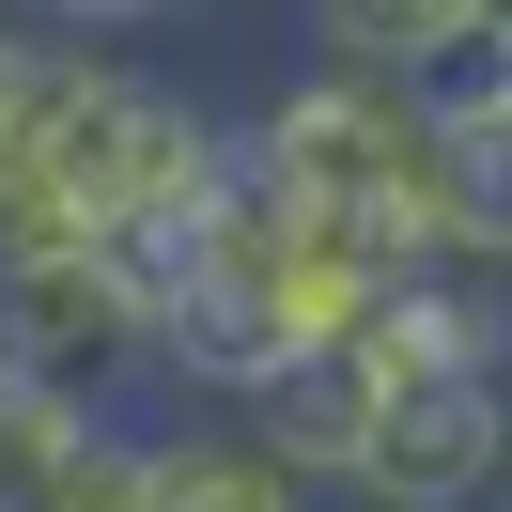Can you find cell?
Here are the masks:
<instances>
[{"label": "cell", "mask_w": 512, "mask_h": 512, "mask_svg": "<svg viewBox=\"0 0 512 512\" xmlns=\"http://www.w3.org/2000/svg\"><path fill=\"white\" fill-rule=\"evenodd\" d=\"M233 419H249V435L280 450L311 497H342V481H357V450H373V419H388V373H373L357 342H295V357H280V373H264Z\"/></svg>", "instance_id": "obj_5"}, {"label": "cell", "mask_w": 512, "mask_h": 512, "mask_svg": "<svg viewBox=\"0 0 512 512\" xmlns=\"http://www.w3.org/2000/svg\"><path fill=\"white\" fill-rule=\"evenodd\" d=\"M140 512H311V481H295L233 404H171L156 419V497Z\"/></svg>", "instance_id": "obj_6"}, {"label": "cell", "mask_w": 512, "mask_h": 512, "mask_svg": "<svg viewBox=\"0 0 512 512\" xmlns=\"http://www.w3.org/2000/svg\"><path fill=\"white\" fill-rule=\"evenodd\" d=\"M0 373H47V388H94V404H125V388H171V326L140 311L125 280H109L94 249H32L0 264Z\"/></svg>", "instance_id": "obj_3"}, {"label": "cell", "mask_w": 512, "mask_h": 512, "mask_svg": "<svg viewBox=\"0 0 512 512\" xmlns=\"http://www.w3.org/2000/svg\"><path fill=\"white\" fill-rule=\"evenodd\" d=\"M481 512H512V481H497V497H481Z\"/></svg>", "instance_id": "obj_11"}, {"label": "cell", "mask_w": 512, "mask_h": 512, "mask_svg": "<svg viewBox=\"0 0 512 512\" xmlns=\"http://www.w3.org/2000/svg\"><path fill=\"white\" fill-rule=\"evenodd\" d=\"M249 171L295 187L311 218L373 233L388 264H466L450 218V94L419 78H357V63H295L249 94Z\"/></svg>", "instance_id": "obj_2"}, {"label": "cell", "mask_w": 512, "mask_h": 512, "mask_svg": "<svg viewBox=\"0 0 512 512\" xmlns=\"http://www.w3.org/2000/svg\"><path fill=\"white\" fill-rule=\"evenodd\" d=\"M233 156H249V125H218V94L63 32V16H16V47H0V264L218 202Z\"/></svg>", "instance_id": "obj_1"}, {"label": "cell", "mask_w": 512, "mask_h": 512, "mask_svg": "<svg viewBox=\"0 0 512 512\" xmlns=\"http://www.w3.org/2000/svg\"><path fill=\"white\" fill-rule=\"evenodd\" d=\"M450 218H466L481 280H512V125L497 109H450Z\"/></svg>", "instance_id": "obj_8"}, {"label": "cell", "mask_w": 512, "mask_h": 512, "mask_svg": "<svg viewBox=\"0 0 512 512\" xmlns=\"http://www.w3.org/2000/svg\"><path fill=\"white\" fill-rule=\"evenodd\" d=\"M32 16H63V32H94V47H125V32H156V16H187V0H32Z\"/></svg>", "instance_id": "obj_10"}, {"label": "cell", "mask_w": 512, "mask_h": 512, "mask_svg": "<svg viewBox=\"0 0 512 512\" xmlns=\"http://www.w3.org/2000/svg\"><path fill=\"white\" fill-rule=\"evenodd\" d=\"M311 16V63H357V78H419L435 94L450 63H481L497 0H295Z\"/></svg>", "instance_id": "obj_7"}, {"label": "cell", "mask_w": 512, "mask_h": 512, "mask_svg": "<svg viewBox=\"0 0 512 512\" xmlns=\"http://www.w3.org/2000/svg\"><path fill=\"white\" fill-rule=\"evenodd\" d=\"M497 481H512V373H419L388 388L342 512H481Z\"/></svg>", "instance_id": "obj_4"}, {"label": "cell", "mask_w": 512, "mask_h": 512, "mask_svg": "<svg viewBox=\"0 0 512 512\" xmlns=\"http://www.w3.org/2000/svg\"><path fill=\"white\" fill-rule=\"evenodd\" d=\"M497 16H512V0H497Z\"/></svg>", "instance_id": "obj_12"}, {"label": "cell", "mask_w": 512, "mask_h": 512, "mask_svg": "<svg viewBox=\"0 0 512 512\" xmlns=\"http://www.w3.org/2000/svg\"><path fill=\"white\" fill-rule=\"evenodd\" d=\"M435 94H450V109H497V125H512V16L481 32V63H450V78H435Z\"/></svg>", "instance_id": "obj_9"}]
</instances>
